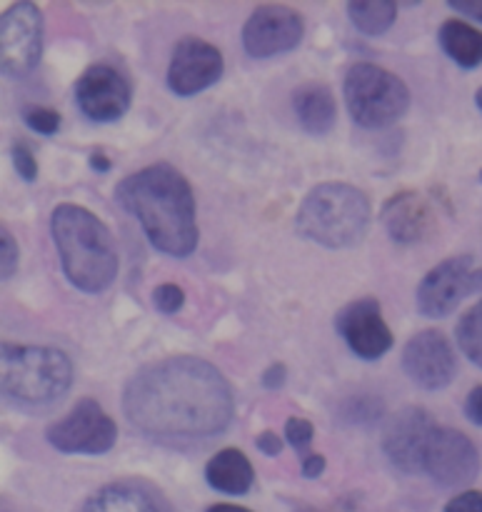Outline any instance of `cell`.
<instances>
[{
    "instance_id": "6da1fadb",
    "label": "cell",
    "mask_w": 482,
    "mask_h": 512,
    "mask_svg": "<svg viewBox=\"0 0 482 512\" xmlns=\"http://www.w3.org/2000/svg\"><path fill=\"white\" fill-rule=\"evenodd\" d=\"M130 423L160 440H200L233 420V393L220 370L200 358H168L140 368L123 390Z\"/></svg>"
},
{
    "instance_id": "7a4b0ae2",
    "label": "cell",
    "mask_w": 482,
    "mask_h": 512,
    "mask_svg": "<svg viewBox=\"0 0 482 512\" xmlns=\"http://www.w3.org/2000/svg\"><path fill=\"white\" fill-rule=\"evenodd\" d=\"M120 208L135 215L155 250L185 258L198 245L195 198L178 168L155 163L138 170L115 190Z\"/></svg>"
},
{
    "instance_id": "3957f363",
    "label": "cell",
    "mask_w": 482,
    "mask_h": 512,
    "mask_svg": "<svg viewBox=\"0 0 482 512\" xmlns=\"http://www.w3.org/2000/svg\"><path fill=\"white\" fill-rule=\"evenodd\" d=\"M60 265L70 283L83 293H103L118 275V250L100 218L80 205L63 203L50 218Z\"/></svg>"
},
{
    "instance_id": "277c9868",
    "label": "cell",
    "mask_w": 482,
    "mask_h": 512,
    "mask_svg": "<svg viewBox=\"0 0 482 512\" xmlns=\"http://www.w3.org/2000/svg\"><path fill=\"white\" fill-rule=\"evenodd\" d=\"M370 200L348 183H323L310 190L298 210V230L325 248H350L368 233Z\"/></svg>"
},
{
    "instance_id": "5b68a950",
    "label": "cell",
    "mask_w": 482,
    "mask_h": 512,
    "mask_svg": "<svg viewBox=\"0 0 482 512\" xmlns=\"http://www.w3.org/2000/svg\"><path fill=\"white\" fill-rule=\"evenodd\" d=\"M70 383L73 365L60 350L3 343V395L15 403H53L68 393Z\"/></svg>"
},
{
    "instance_id": "8992f818",
    "label": "cell",
    "mask_w": 482,
    "mask_h": 512,
    "mask_svg": "<svg viewBox=\"0 0 482 512\" xmlns=\"http://www.w3.org/2000/svg\"><path fill=\"white\" fill-rule=\"evenodd\" d=\"M345 105L363 128H385L403 118L410 105V90L390 70L373 63H358L345 73Z\"/></svg>"
},
{
    "instance_id": "52a82bcc",
    "label": "cell",
    "mask_w": 482,
    "mask_h": 512,
    "mask_svg": "<svg viewBox=\"0 0 482 512\" xmlns=\"http://www.w3.org/2000/svg\"><path fill=\"white\" fill-rule=\"evenodd\" d=\"M45 440L60 453L103 455L118 440V428L93 398H85L65 418L50 425Z\"/></svg>"
},
{
    "instance_id": "ba28073f",
    "label": "cell",
    "mask_w": 482,
    "mask_h": 512,
    "mask_svg": "<svg viewBox=\"0 0 482 512\" xmlns=\"http://www.w3.org/2000/svg\"><path fill=\"white\" fill-rule=\"evenodd\" d=\"M482 293V268L470 255H458L435 265L418 285V310L428 318H445L465 298Z\"/></svg>"
},
{
    "instance_id": "9c48e42d",
    "label": "cell",
    "mask_w": 482,
    "mask_h": 512,
    "mask_svg": "<svg viewBox=\"0 0 482 512\" xmlns=\"http://www.w3.org/2000/svg\"><path fill=\"white\" fill-rule=\"evenodd\" d=\"M43 15L35 3H13L0 18V58L3 73L25 78L33 73L43 55Z\"/></svg>"
},
{
    "instance_id": "30bf717a",
    "label": "cell",
    "mask_w": 482,
    "mask_h": 512,
    "mask_svg": "<svg viewBox=\"0 0 482 512\" xmlns=\"http://www.w3.org/2000/svg\"><path fill=\"white\" fill-rule=\"evenodd\" d=\"M480 455L468 435L453 428H435L423 455V473L438 485L460 488L478 478Z\"/></svg>"
},
{
    "instance_id": "8fae6325",
    "label": "cell",
    "mask_w": 482,
    "mask_h": 512,
    "mask_svg": "<svg viewBox=\"0 0 482 512\" xmlns=\"http://www.w3.org/2000/svg\"><path fill=\"white\" fill-rule=\"evenodd\" d=\"M305 20L288 5H260L243 25V48L253 58L288 53L303 40Z\"/></svg>"
},
{
    "instance_id": "7c38bea8",
    "label": "cell",
    "mask_w": 482,
    "mask_h": 512,
    "mask_svg": "<svg viewBox=\"0 0 482 512\" xmlns=\"http://www.w3.org/2000/svg\"><path fill=\"white\" fill-rule=\"evenodd\" d=\"M78 108L95 123H113L130 108V85L118 68L108 63L90 65L75 85Z\"/></svg>"
},
{
    "instance_id": "4fadbf2b",
    "label": "cell",
    "mask_w": 482,
    "mask_h": 512,
    "mask_svg": "<svg viewBox=\"0 0 482 512\" xmlns=\"http://www.w3.org/2000/svg\"><path fill=\"white\" fill-rule=\"evenodd\" d=\"M220 75H223V55L215 45L195 35L178 40L168 68V88L175 95L188 98V95L200 93L218 83Z\"/></svg>"
},
{
    "instance_id": "5bb4252c",
    "label": "cell",
    "mask_w": 482,
    "mask_h": 512,
    "mask_svg": "<svg viewBox=\"0 0 482 512\" xmlns=\"http://www.w3.org/2000/svg\"><path fill=\"white\" fill-rule=\"evenodd\" d=\"M403 368L420 388L440 390L453 383L458 373V358L440 330H423L405 345Z\"/></svg>"
},
{
    "instance_id": "9a60e30c",
    "label": "cell",
    "mask_w": 482,
    "mask_h": 512,
    "mask_svg": "<svg viewBox=\"0 0 482 512\" xmlns=\"http://www.w3.org/2000/svg\"><path fill=\"white\" fill-rule=\"evenodd\" d=\"M338 333L358 358L378 360L393 348V333L383 318L380 303L373 298L353 300L335 318Z\"/></svg>"
},
{
    "instance_id": "2e32d148",
    "label": "cell",
    "mask_w": 482,
    "mask_h": 512,
    "mask_svg": "<svg viewBox=\"0 0 482 512\" xmlns=\"http://www.w3.org/2000/svg\"><path fill=\"white\" fill-rule=\"evenodd\" d=\"M435 428L433 415L423 408H405L393 415L383 435V450L390 463L403 473H423V455Z\"/></svg>"
},
{
    "instance_id": "e0dca14e",
    "label": "cell",
    "mask_w": 482,
    "mask_h": 512,
    "mask_svg": "<svg viewBox=\"0 0 482 512\" xmlns=\"http://www.w3.org/2000/svg\"><path fill=\"white\" fill-rule=\"evenodd\" d=\"M383 223L395 243L410 245L420 243V240L430 233V228H433L435 223V215L428 198H423V195L415 193V190H408V193L393 195V198L385 203Z\"/></svg>"
},
{
    "instance_id": "ac0fdd59",
    "label": "cell",
    "mask_w": 482,
    "mask_h": 512,
    "mask_svg": "<svg viewBox=\"0 0 482 512\" xmlns=\"http://www.w3.org/2000/svg\"><path fill=\"white\" fill-rule=\"evenodd\" d=\"M293 110L300 125L310 135L330 133L335 118H338V105H335L333 93H330L328 85L318 83V80H308L293 90Z\"/></svg>"
},
{
    "instance_id": "d6986e66",
    "label": "cell",
    "mask_w": 482,
    "mask_h": 512,
    "mask_svg": "<svg viewBox=\"0 0 482 512\" xmlns=\"http://www.w3.org/2000/svg\"><path fill=\"white\" fill-rule=\"evenodd\" d=\"M205 480L210 488L225 495H245L253 488L255 470L238 448H225L205 465Z\"/></svg>"
},
{
    "instance_id": "ffe728a7",
    "label": "cell",
    "mask_w": 482,
    "mask_h": 512,
    "mask_svg": "<svg viewBox=\"0 0 482 512\" xmlns=\"http://www.w3.org/2000/svg\"><path fill=\"white\" fill-rule=\"evenodd\" d=\"M440 45L463 68H478L482 63V30L465 20H445L440 25Z\"/></svg>"
},
{
    "instance_id": "44dd1931",
    "label": "cell",
    "mask_w": 482,
    "mask_h": 512,
    "mask_svg": "<svg viewBox=\"0 0 482 512\" xmlns=\"http://www.w3.org/2000/svg\"><path fill=\"white\" fill-rule=\"evenodd\" d=\"M80 512H160L158 505L133 485L115 483L98 490Z\"/></svg>"
},
{
    "instance_id": "7402d4cb",
    "label": "cell",
    "mask_w": 482,
    "mask_h": 512,
    "mask_svg": "<svg viewBox=\"0 0 482 512\" xmlns=\"http://www.w3.org/2000/svg\"><path fill=\"white\" fill-rule=\"evenodd\" d=\"M348 15L355 28L365 35H383L395 23L398 5L393 0H353Z\"/></svg>"
},
{
    "instance_id": "603a6c76",
    "label": "cell",
    "mask_w": 482,
    "mask_h": 512,
    "mask_svg": "<svg viewBox=\"0 0 482 512\" xmlns=\"http://www.w3.org/2000/svg\"><path fill=\"white\" fill-rule=\"evenodd\" d=\"M458 345L470 363L482 368V300H478L458 323Z\"/></svg>"
},
{
    "instance_id": "cb8c5ba5",
    "label": "cell",
    "mask_w": 482,
    "mask_h": 512,
    "mask_svg": "<svg viewBox=\"0 0 482 512\" xmlns=\"http://www.w3.org/2000/svg\"><path fill=\"white\" fill-rule=\"evenodd\" d=\"M313 435H315V430H313V423H310V420L290 418L288 423H285V440H288V443L298 450V455L303 460L310 455V443H313Z\"/></svg>"
},
{
    "instance_id": "d4e9b609",
    "label": "cell",
    "mask_w": 482,
    "mask_h": 512,
    "mask_svg": "<svg viewBox=\"0 0 482 512\" xmlns=\"http://www.w3.org/2000/svg\"><path fill=\"white\" fill-rule=\"evenodd\" d=\"M153 303L160 313L173 315L185 305V293L173 283H163L153 290Z\"/></svg>"
},
{
    "instance_id": "484cf974",
    "label": "cell",
    "mask_w": 482,
    "mask_h": 512,
    "mask_svg": "<svg viewBox=\"0 0 482 512\" xmlns=\"http://www.w3.org/2000/svg\"><path fill=\"white\" fill-rule=\"evenodd\" d=\"M25 123L40 135H53L60 128V115L50 108H30L25 113Z\"/></svg>"
},
{
    "instance_id": "4316f807",
    "label": "cell",
    "mask_w": 482,
    "mask_h": 512,
    "mask_svg": "<svg viewBox=\"0 0 482 512\" xmlns=\"http://www.w3.org/2000/svg\"><path fill=\"white\" fill-rule=\"evenodd\" d=\"M10 158H13V165L15 170H18L20 178L33 183L35 175H38V163H35L33 150L23 143H13V148H10Z\"/></svg>"
},
{
    "instance_id": "83f0119b",
    "label": "cell",
    "mask_w": 482,
    "mask_h": 512,
    "mask_svg": "<svg viewBox=\"0 0 482 512\" xmlns=\"http://www.w3.org/2000/svg\"><path fill=\"white\" fill-rule=\"evenodd\" d=\"M18 270V245H15V238L3 228L0 233V275L3 280H10Z\"/></svg>"
},
{
    "instance_id": "f1b7e54d",
    "label": "cell",
    "mask_w": 482,
    "mask_h": 512,
    "mask_svg": "<svg viewBox=\"0 0 482 512\" xmlns=\"http://www.w3.org/2000/svg\"><path fill=\"white\" fill-rule=\"evenodd\" d=\"M445 512H482V493L480 490H465V493L455 495Z\"/></svg>"
},
{
    "instance_id": "f546056e",
    "label": "cell",
    "mask_w": 482,
    "mask_h": 512,
    "mask_svg": "<svg viewBox=\"0 0 482 512\" xmlns=\"http://www.w3.org/2000/svg\"><path fill=\"white\" fill-rule=\"evenodd\" d=\"M465 415H468L470 423L482 425V385H475L470 390L468 400H465Z\"/></svg>"
},
{
    "instance_id": "4dcf8cb0",
    "label": "cell",
    "mask_w": 482,
    "mask_h": 512,
    "mask_svg": "<svg viewBox=\"0 0 482 512\" xmlns=\"http://www.w3.org/2000/svg\"><path fill=\"white\" fill-rule=\"evenodd\" d=\"M258 450H260V453L270 455V458H275V455L283 453V440H280L278 435L270 433V430H268V433L258 435Z\"/></svg>"
},
{
    "instance_id": "1f68e13d",
    "label": "cell",
    "mask_w": 482,
    "mask_h": 512,
    "mask_svg": "<svg viewBox=\"0 0 482 512\" xmlns=\"http://www.w3.org/2000/svg\"><path fill=\"white\" fill-rule=\"evenodd\" d=\"M450 8L458 10V13L468 15V18H475L482 23V0H450Z\"/></svg>"
},
{
    "instance_id": "d6a6232c",
    "label": "cell",
    "mask_w": 482,
    "mask_h": 512,
    "mask_svg": "<svg viewBox=\"0 0 482 512\" xmlns=\"http://www.w3.org/2000/svg\"><path fill=\"white\" fill-rule=\"evenodd\" d=\"M285 375H288V370H285L283 363L270 365V368L263 373V385L265 388H280V385L285 383Z\"/></svg>"
},
{
    "instance_id": "836d02e7",
    "label": "cell",
    "mask_w": 482,
    "mask_h": 512,
    "mask_svg": "<svg viewBox=\"0 0 482 512\" xmlns=\"http://www.w3.org/2000/svg\"><path fill=\"white\" fill-rule=\"evenodd\" d=\"M323 470H325L323 455H308V458L303 460V475H305V478H310V480L320 478V475H323Z\"/></svg>"
},
{
    "instance_id": "e575fe53",
    "label": "cell",
    "mask_w": 482,
    "mask_h": 512,
    "mask_svg": "<svg viewBox=\"0 0 482 512\" xmlns=\"http://www.w3.org/2000/svg\"><path fill=\"white\" fill-rule=\"evenodd\" d=\"M90 165H93L95 170H100V173H103V170L110 168V160H108V155L93 153V158H90Z\"/></svg>"
},
{
    "instance_id": "d590c367",
    "label": "cell",
    "mask_w": 482,
    "mask_h": 512,
    "mask_svg": "<svg viewBox=\"0 0 482 512\" xmlns=\"http://www.w3.org/2000/svg\"><path fill=\"white\" fill-rule=\"evenodd\" d=\"M205 512H253L248 508H240V505H228V503H220V505H213V508H208Z\"/></svg>"
},
{
    "instance_id": "8d00e7d4",
    "label": "cell",
    "mask_w": 482,
    "mask_h": 512,
    "mask_svg": "<svg viewBox=\"0 0 482 512\" xmlns=\"http://www.w3.org/2000/svg\"><path fill=\"white\" fill-rule=\"evenodd\" d=\"M475 103H478V108L482 110V88L478 90V95H475Z\"/></svg>"
},
{
    "instance_id": "74e56055",
    "label": "cell",
    "mask_w": 482,
    "mask_h": 512,
    "mask_svg": "<svg viewBox=\"0 0 482 512\" xmlns=\"http://www.w3.org/2000/svg\"><path fill=\"white\" fill-rule=\"evenodd\" d=\"M305 512H313V510H305Z\"/></svg>"
},
{
    "instance_id": "f35d334b",
    "label": "cell",
    "mask_w": 482,
    "mask_h": 512,
    "mask_svg": "<svg viewBox=\"0 0 482 512\" xmlns=\"http://www.w3.org/2000/svg\"><path fill=\"white\" fill-rule=\"evenodd\" d=\"M480 178H482V173H480Z\"/></svg>"
}]
</instances>
